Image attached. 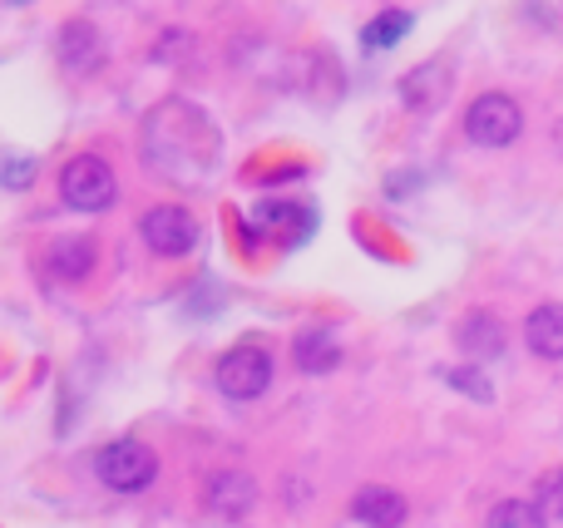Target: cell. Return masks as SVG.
<instances>
[{"label": "cell", "instance_id": "cell-9", "mask_svg": "<svg viewBox=\"0 0 563 528\" xmlns=\"http://www.w3.org/2000/svg\"><path fill=\"white\" fill-rule=\"evenodd\" d=\"M351 514H356V524H366V528H400L410 509H406V499H400L396 490L371 484V490H361L356 499H351Z\"/></svg>", "mask_w": 563, "mask_h": 528}, {"label": "cell", "instance_id": "cell-10", "mask_svg": "<svg viewBox=\"0 0 563 528\" xmlns=\"http://www.w3.org/2000/svg\"><path fill=\"white\" fill-rule=\"evenodd\" d=\"M455 341H460V351L475 356V361H495V356L505 351V326H499V316H489V312H470L465 322H460Z\"/></svg>", "mask_w": 563, "mask_h": 528}, {"label": "cell", "instance_id": "cell-5", "mask_svg": "<svg viewBox=\"0 0 563 528\" xmlns=\"http://www.w3.org/2000/svg\"><path fill=\"white\" fill-rule=\"evenodd\" d=\"M139 237H144L148 252H158V257H188L198 247V223L188 207L158 203L139 217Z\"/></svg>", "mask_w": 563, "mask_h": 528}, {"label": "cell", "instance_id": "cell-19", "mask_svg": "<svg viewBox=\"0 0 563 528\" xmlns=\"http://www.w3.org/2000/svg\"><path fill=\"white\" fill-rule=\"evenodd\" d=\"M10 5H25V0H10Z\"/></svg>", "mask_w": 563, "mask_h": 528}, {"label": "cell", "instance_id": "cell-3", "mask_svg": "<svg viewBox=\"0 0 563 528\" xmlns=\"http://www.w3.org/2000/svg\"><path fill=\"white\" fill-rule=\"evenodd\" d=\"M525 128V114L509 94H479L475 104L465 109V138L479 148H509Z\"/></svg>", "mask_w": 563, "mask_h": 528}, {"label": "cell", "instance_id": "cell-4", "mask_svg": "<svg viewBox=\"0 0 563 528\" xmlns=\"http://www.w3.org/2000/svg\"><path fill=\"white\" fill-rule=\"evenodd\" d=\"M213 381L228 401H257L273 385V356L263 346H233V351H223Z\"/></svg>", "mask_w": 563, "mask_h": 528}, {"label": "cell", "instance_id": "cell-8", "mask_svg": "<svg viewBox=\"0 0 563 528\" xmlns=\"http://www.w3.org/2000/svg\"><path fill=\"white\" fill-rule=\"evenodd\" d=\"M253 499H257V490H253V480H247V474L223 470V474H213V480H208V509H213L218 519H243V514L253 509Z\"/></svg>", "mask_w": 563, "mask_h": 528}, {"label": "cell", "instance_id": "cell-18", "mask_svg": "<svg viewBox=\"0 0 563 528\" xmlns=\"http://www.w3.org/2000/svg\"><path fill=\"white\" fill-rule=\"evenodd\" d=\"M445 381H450V385H460V391H470V395H475V401H489V385H485V381H479V375H465V371H450V375H445Z\"/></svg>", "mask_w": 563, "mask_h": 528}, {"label": "cell", "instance_id": "cell-17", "mask_svg": "<svg viewBox=\"0 0 563 528\" xmlns=\"http://www.w3.org/2000/svg\"><path fill=\"white\" fill-rule=\"evenodd\" d=\"M30 178H35V164H30V158H10V164H0V183L5 188H25Z\"/></svg>", "mask_w": 563, "mask_h": 528}, {"label": "cell", "instance_id": "cell-7", "mask_svg": "<svg viewBox=\"0 0 563 528\" xmlns=\"http://www.w3.org/2000/svg\"><path fill=\"white\" fill-rule=\"evenodd\" d=\"M450 89V69L440 65V59H430V65L410 69L406 79H400V99H406V109H416V114H430V109L445 99Z\"/></svg>", "mask_w": 563, "mask_h": 528}, {"label": "cell", "instance_id": "cell-11", "mask_svg": "<svg viewBox=\"0 0 563 528\" xmlns=\"http://www.w3.org/2000/svg\"><path fill=\"white\" fill-rule=\"evenodd\" d=\"M291 356H297V366L307 375H327V371H336L341 366V346H336V336H331L327 326H307V332L291 341Z\"/></svg>", "mask_w": 563, "mask_h": 528}, {"label": "cell", "instance_id": "cell-13", "mask_svg": "<svg viewBox=\"0 0 563 528\" xmlns=\"http://www.w3.org/2000/svg\"><path fill=\"white\" fill-rule=\"evenodd\" d=\"M49 272L59 282H85L95 272V243L89 237H65V243L49 247Z\"/></svg>", "mask_w": 563, "mask_h": 528}, {"label": "cell", "instance_id": "cell-2", "mask_svg": "<svg viewBox=\"0 0 563 528\" xmlns=\"http://www.w3.org/2000/svg\"><path fill=\"white\" fill-rule=\"evenodd\" d=\"M95 474H99V484L114 490V494H144L148 484L158 480V460H154L148 445L114 440V445H104V450L95 454Z\"/></svg>", "mask_w": 563, "mask_h": 528}, {"label": "cell", "instance_id": "cell-14", "mask_svg": "<svg viewBox=\"0 0 563 528\" xmlns=\"http://www.w3.org/2000/svg\"><path fill=\"white\" fill-rule=\"evenodd\" d=\"M406 35H410V15L406 10H386V15H376L366 30H361V45L366 49H390V45H400Z\"/></svg>", "mask_w": 563, "mask_h": 528}, {"label": "cell", "instance_id": "cell-15", "mask_svg": "<svg viewBox=\"0 0 563 528\" xmlns=\"http://www.w3.org/2000/svg\"><path fill=\"white\" fill-rule=\"evenodd\" d=\"M489 528H549V514L534 499H505L489 509Z\"/></svg>", "mask_w": 563, "mask_h": 528}, {"label": "cell", "instance_id": "cell-1", "mask_svg": "<svg viewBox=\"0 0 563 528\" xmlns=\"http://www.w3.org/2000/svg\"><path fill=\"white\" fill-rule=\"evenodd\" d=\"M59 198H65V207H75V213H104L119 198L114 168L99 154H75L59 168Z\"/></svg>", "mask_w": 563, "mask_h": 528}, {"label": "cell", "instance_id": "cell-12", "mask_svg": "<svg viewBox=\"0 0 563 528\" xmlns=\"http://www.w3.org/2000/svg\"><path fill=\"white\" fill-rule=\"evenodd\" d=\"M525 341L534 356L544 361H563V306L549 302L539 312H529V326H525Z\"/></svg>", "mask_w": 563, "mask_h": 528}, {"label": "cell", "instance_id": "cell-16", "mask_svg": "<svg viewBox=\"0 0 563 528\" xmlns=\"http://www.w3.org/2000/svg\"><path fill=\"white\" fill-rule=\"evenodd\" d=\"M534 504L549 514V519H563V470H554V474H544V480H539Z\"/></svg>", "mask_w": 563, "mask_h": 528}, {"label": "cell", "instance_id": "cell-6", "mask_svg": "<svg viewBox=\"0 0 563 528\" xmlns=\"http://www.w3.org/2000/svg\"><path fill=\"white\" fill-rule=\"evenodd\" d=\"M59 65L75 69V75H95L104 65V40H99V30L89 20H69L59 30Z\"/></svg>", "mask_w": 563, "mask_h": 528}]
</instances>
